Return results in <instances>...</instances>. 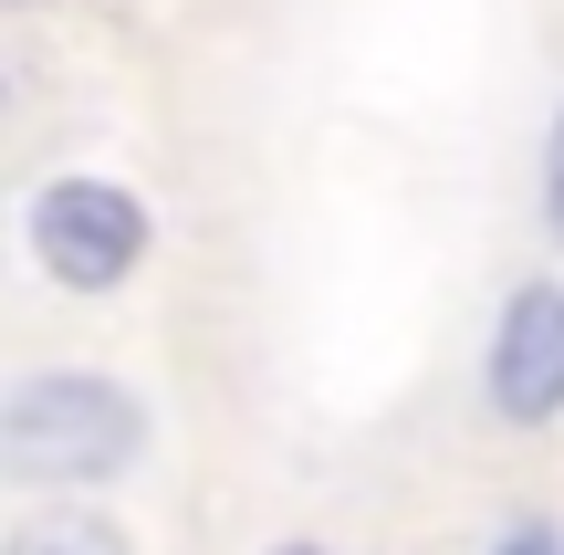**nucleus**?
Returning a JSON list of instances; mask_svg holds the SVG:
<instances>
[{"label": "nucleus", "mask_w": 564, "mask_h": 555, "mask_svg": "<svg viewBox=\"0 0 564 555\" xmlns=\"http://www.w3.org/2000/svg\"><path fill=\"white\" fill-rule=\"evenodd\" d=\"M147 451V409L105 367H32L0 398V472L11 482H116Z\"/></svg>", "instance_id": "obj_1"}, {"label": "nucleus", "mask_w": 564, "mask_h": 555, "mask_svg": "<svg viewBox=\"0 0 564 555\" xmlns=\"http://www.w3.org/2000/svg\"><path fill=\"white\" fill-rule=\"evenodd\" d=\"M544 231L564 242V105H554V137H544Z\"/></svg>", "instance_id": "obj_6"}, {"label": "nucleus", "mask_w": 564, "mask_h": 555, "mask_svg": "<svg viewBox=\"0 0 564 555\" xmlns=\"http://www.w3.org/2000/svg\"><path fill=\"white\" fill-rule=\"evenodd\" d=\"M21 231H32V263L53 273L63 293H116L126 273L147 263V200L116 189V179H53V189H32Z\"/></svg>", "instance_id": "obj_2"}, {"label": "nucleus", "mask_w": 564, "mask_h": 555, "mask_svg": "<svg viewBox=\"0 0 564 555\" xmlns=\"http://www.w3.org/2000/svg\"><path fill=\"white\" fill-rule=\"evenodd\" d=\"M481 388L512 430H544L564 419V284H512L502 314H491V346H481Z\"/></svg>", "instance_id": "obj_3"}, {"label": "nucleus", "mask_w": 564, "mask_h": 555, "mask_svg": "<svg viewBox=\"0 0 564 555\" xmlns=\"http://www.w3.org/2000/svg\"><path fill=\"white\" fill-rule=\"evenodd\" d=\"M272 555H324V545H272Z\"/></svg>", "instance_id": "obj_7"}, {"label": "nucleus", "mask_w": 564, "mask_h": 555, "mask_svg": "<svg viewBox=\"0 0 564 555\" xmlns=\"http://www.w3.org/2000/svg\"><path fill=\"white\" fill-rule=\"evenodd\" d=\"M491 555H564V524L554 514H512L502 535H491Z\"/></svg>", "instance_id": "obj_5"}, {"label": "nucleus", "mask_w": 564, "mask_h": 555, "mask_svg": "<svg viewBox=\"0 0 564 555\" xmlns=\"http://www.w3.org/2000/svg\"><path fill=\"white\" fill-rule=\"evenodd\" d=\"M11 555H126V535L105 514H32L11 535Z\"/></svg>", "instance_id": "obj_4"}]
</instances>
